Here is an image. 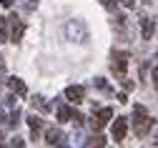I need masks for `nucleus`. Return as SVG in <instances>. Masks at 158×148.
Returning <instances> with one entry per match:
<instances>
[{
	"instance_id": "1",
	"label": "nucleus",
	"mask_w": 158,
	"mask_h": 148,
	"mask_svg": "<svg viewBox=\"0 0 158 148\" xmlns=\"http://www.w3.org/2000/svg\"><path fill=\"white\" fill-rule=\"evenodd\" d=\"M151 116H148V111L143 108V105H133V131H135V136L138 138H146V133L151 131Z\"/></svg>"
},
{
	"instance_id": "2",
	"label": "nucleus",
	"mask_w": 158,
	"mask_h": 148,
	"mask_svg": "<svg viewBox=\"0 0 158 148\" xmlns=\"http://www.w3.org/2000/svg\"><path fill=\"white\" fill-rule=\"evenodd\" d=\"M63 33H65V38L70 40V43H85L88 40V28H85L83 20H68Z\"/></svg>"
},
{
	"instance_id": "3",
	"label": "nucleus",
	"mask_w": 158,
	"mask_h": 148,
	"mask_svg": "<svg viewBox=\"0 0 158 148\" xmlns=\"http://www.w3.org/2000/svg\"><path fill=\"white\" fill-rule=\"evenodd\" d=\"M126 70H128V53L113 50L110 53V73L115 78H126Z\"/></svg>"
},
{
	"instance_id": "4",
	"label": "nucleus",
	"mask_w": 158,
	"mask_h": 148,
	"mask_svg": "<svg viewBox=\"0 0 158 148\" xmlns=\"http://www.w3.org/2000/svg\"><path fill=\"white\" fill-rule=\"evenodd\" d=\"M126 133H128V118L121 116V118L113 121V125H110V136H113L115 143H123V141H126Z\"/></svg>"
},
{
	"instance_id": "5",
	"label": "nucleus",
	"mask_w": 158,
	"mask_h": 148,
	"mask_svg": "<svg viewBox=\"0 0 158 148\" xmlns=\"http://www.w3.org/2000/svg\"><path fill=\"white\" fill-rule=\"evenodd\" d=\"M65 141H68V148H85V146H88V143H85L88 138H85V131H83V128H75V131H70Z\"/></svg>"
},
{
	"instance_id": "6",
	"label": "nucleus",
	"mask_w": 158,
	"mask_h": 148,
	"mask_svg": "<svg viewBox=\"0 0 158 148\" xmlns=\"http://www.w3.org/2000/svg\"><path fill=\"white\" fill-rule=\"evenodd\" d=\"M8 25H10V40H13V43H20V38H23V20L18 15H10L8 18Z\"/></svg>"
},
{
	"instance_id": "7",
	"label": "nucleus",
	"mask_w": 158,
	"mask_h": 148,
	"mask_svg": "<svg viewBox=\"0 0 158 148\" xmlns=\"http://www.w3.org/2000/svg\"><path fill=\"white\" fill-rule=\"evenodd\" d=\"M65 100H70V103H83L85 100V88L83 86H68L65 88Z\"/></svg>"
},
{
	"instance_id": "8",
	"label": "nucleus",
	"mask_w": 158,
	"mask_h": 148,
	"mask_svg": "<svg viewBox=\"0 0 158 148\" xmlns=\"http://www.w3.org/2000/svg\"><path fill=\"white\" fill-rule=\"evenodd\" d=\"M55 116H58V121H85L81 113H75V111L70 108V105H58Z\"/></svg>"
},
{
	"instance_id": "9",
	"label": "nucleus",
	"mask_w": 158,
	"mask_h": 148,
	"mask_svg": "<svg viewBox=\"0 0 158 148\" xmlns=\"http://www.w3.org/2000/svg\"><path fill=\"white\" fill-rule=\"evenodd\" d=\"M8 88H10L13 93H18V95H23V98H25V93H28V88H25V80L15 78V75H10V78H8Z\"/></svg>"
},
{
	"instance_id": "10",
	"label": "nucleus",
	"mask_w": 158,
	"mask_h": 148,
	"mask_svg": "<svg viewBox=\"0 0 158 148\" xmlns=\"http://www.w3.org/2000/svg\"><path fill=\"white\" fill-rule=\"evenodd\" d=\"M28 125H30V138L38 141L40 138V131H43V121L38 116H28Z\"/></svg>"
},
{
	"instance_id": "11",
	"label": "nucleus",
	"mask_w": 158,
	"mask_h": 148,
	"mask_svg": "<svg viewBox=\"0 0 158 148\" xmlns=\"http://www.w3.org/2000/svg\"><path fill=\"white\" fill-rule=\"evenodd\" d=\"M45 141H48L50 146H63V143H65L63 133L58 131V128H48V131H45Z\"/></svg>"
},
{
	"instance_id": "12",
	"label": "nucleus",
	"mask_w": 158,
	"mask_h": 148,
	"mask_svg": "<svg viewBox=\"0 0 158 148\" xmlns=\"http://www.w3.org/2000/svg\"><path fill=\"white\" fill-rule=\"evenodd\" d=\"M110 118H113V111H110V108H98V111H95V121L101 123V125H103L106 121H110Z\"/></svg>"
},
{
	"instance_id": "13",
	"label": "nucleus",
	"mask_w": 158,
	"mask_h": 148,
	"mask_svg": "<svg viewBox=\"0 0 158 148\" xmlns=\"http://www.w3.org/2000/svg\"><path fill=\"white\" fill-rule=\"evenodd\" d=\"M30 105H33V108H38V111H45V113L50 111V105H48V103L43 100V95H33V100H30Z\"/></svg>"
},
{
	"instance_id": "14",
	"label": "nucleus",
	"mask_w": 158,
	"mask_h": 148,
	"mask_svg": "<svg viewBox=\"0 0 158 148\" xmlns=\"http://www.w3.org/2000/svg\"><path fill=\"white\" fill-rule=\"evenodd\" d=\"M88 148H106V138L101 133H95L93 138H88Z\"/></svg>"
},
{
	"instance_id": "15",
	"label": "nucleus",
	"mask_w": 158,
	"mask_h": 148,
	"mask_svg": "<svg viewBox=\"0 0 158 148\" xmlns=\"http://www.w3.org/2000/svg\"><path fill=\"white\" fill-rule=\"evenodd\" d=\"M8 38H10V25H8V20H5V18H0V40L5 43Z\"/></svg>"
},
{
	"instance_id": "16",
	"label": "nucleus",
	"mask_w": 158,
	"mask_h": 148,
	"mask_svg": "<svg viewBox=\"0 0 158 148\" xmlns=\"http://www.w3.org/2000/svg\"><path fill=\"white\" fill-rule=\"evenodd\" d=\"M141 30H143V38H146V40L153 35V20H151V18H143V25H141Z\"/></svg>"
},
{
	"instance_id": "17",
	"label": "nucleus",
	"mask_w": 158,
	"mask_h": 148,
	"mask_svg": "<svg viewBox=\"0 0 158 148\" xmlns=\"http://www.w3.org/2000/svg\"><path fill=\"white\" fill-rule=\"evenodd\" d=\"M18 123H20V111L13 108V113H10V118H8V125H10V128H18Z\"/></svg>"
},
{
	"instance_id": "18",
	"label": "nucleus",
	"mask_w": 158,
	"mask_h": 148,
	"mask_svg": "<svg viewBox=\"0 0 158 148\" xmlns=\"http://www.w3.org/2000/svg\"><path fill=\"white\" fill-rule=\"evenodd\" d=\"M103 8L113 13V10H118V3H115V0H103Z\"/></svg>"
},
{
	"instance_id": "19",
	"label": "nucleus",
	"mask_w": 158,
	"mask_h": 148,
	"mask_svg": "<svg viewBox=\"0 0 158 148\" xmlns=\"http://www.w3.org/2000/svg\"><path fill=\"white\" fill-rule=\"evenodd\" d=\"M10 148H25V141L23 138H13L10 141Z\"/></svg>"
},
{
	"instance_id": "20",
	"label": "nucleus",
	"mask_w": 158,
	"mask_h": 148,
	"mask_svg": "<svg viewBox=\"0 0 158 148\" xmlns=\"http://www.w3.org/2000/svg\"><path fill=\"white\" fill-rule=\"evenodd\" d=\"M151 80H153V88L158 91V66L153 68V73H151Z\"/></svg>"
},
{
	"instance_id": "21",
	"label": "nucleus",
	"mask_w": 158,
	"mask_h": 148,
	"mask_svg": "<svg viewBox=\"0 0 158 148\" xmlns=\"http://www.w3.org/2000/svg\"><path fill=\"white\" fill-rule=\"evenodd\" d=\"M5 121V105H0V123Z\"/></svg>"
},
{
	"instance_id": "22",
	"label": "nucleus",
	"mask_w": 158,
	"mask_h": 148,
	"mask_svg": "<svg viewBox=\"0 0 158 148\" xmlns=\"http://www.w3.org/2000/svg\"><path fill=\"white\" fill-rule=\"evenodd\" d=\"M0 5H3V8H10V5H13V0H0Z\"/></svg>"
},
{
	"instance_id": "23",
	"label": "nucleus",
	"mask_w": 158,
	"mask_h": 148,
	"mask_svg": "<svg viewBox=\"0 0 158 148\" xmlns=\"http://www.w3.org/2000/svg\"><path fill=\"white\" fill-rule=\"evenodd\" d=\"M3 70H5V60H3V55H0V75H3Z\"/></svg>"
},
{
	"instance_id": "24",
	"label": "nucleus",
	"mask_w": 158,
	"mask_h": 148,
	"mask_svg": "<svg viewBox=\"0 0 158 148\" xmlns=\"http://www.w3.org/2000/svg\"><path fill=\"white\" fill-rule=\"evenodd\" d=\"M3 141H5V138H3V136H0V148H8V146H5V143H3Z\"/></svg>"
},
{
	"instance_id": "25",
	"label": "nucleus",
	"mask_w": 158,
	"mask_h": 148,
	"mask_svg": "<svg viewBox=\"0 0 158 148\" xmlns=\"http://www.w3.org/2000/svg\"><path fill=\"white\" fill-rule=\"evenodd\" d=\"M156 143H158V136H156Z\"/></svg>"
}]
</instances>
